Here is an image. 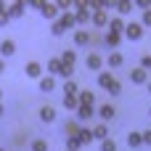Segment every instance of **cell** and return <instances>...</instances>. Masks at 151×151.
I'll return each instance as SVG.
<instances>
[{
	"mask_svg": "<svg viewBox=\"0 0 151 151\" xmlns=\"http://www.w3.org/2000/svg\"><path fill=\"white\" fill-rule=\"evenodd\" d=\"M109 21H111V19H109V13H106V11H96V13H93V19H90V24H93V27H109Z\"/></svg>",
	"mask_w": 151,
	"mask_h": 151,
	"instance_id": "obj_6",
	"label": "cell"
},
{
	"mask_svg": "<svg viewBox=\"0 0 151 151\" xmlns=\"http://www.w3.org/2000/svg\"><path fill=\"white\" fill-rule=\"evenodd\" d=\"M101 151H117V143L111 138H106V141H101Z\"/></svg>",
	"mask_w": 151,
	"mask_h": 151,
	"instance_id": "obj_31",
	"label": "cell"
},
{
	"mask_svg": "<svg viewBox=\"0 0 151 151\" xmlns=\"http://www.w3.org/2000/svg\"><path fill=\"white\" fill-rule=\"evenodd\" d=\"M58 24H61V27H64V29H72V27H74V24H77V16H74V13H72V11H64V13H61V16H58Z\"/></svg>",
	"mask_w": 151,
	"mask_h": 151,
	"instance_id": "obj_7",
	"label": "cell"
},
{
	"mask_svg": "<svg viewBox=\"0 0 151 151\" xmlns=\"http://www.w3.org/2000/svg\"><path fill=\"white\" fill-rule=\"evenodd\" d=\"M122 61H125V58H122V53H117V50H114V53H109V58H106V64H109V66H122Z\"/></svg>",
	"mask_w": 151,
	"mask_h": 151,
	"instance_id": "obj_28",
	"label": "cell"
},
{
	"mask_svg": "<svg viewBox=\"0 0 151 151\" xmlns=\"http://www.w3.org/2000/svg\"><path fill=\"white\" fill-rule=\"evenodd\" d=\"M61 61H64V66H72V69H74V64H77V53H74V50H64V53H61Z\"/></svg>",
	"mask_w": 151,
	"mask_h": 151,
	"instance_id": "obj_19",
	"label": "cell"
},
{
	"mask_svg": "<svg viewBox=\"0 0 151 151\" xmlns=\"http://www.w3.org/2000/svg\"><path fill=\"white\" fill-rule=\"evenodd\" d=\"M0 72H5V61L3 58H0Z\"/></svg>",
	"mask_w": 151,
	"mask_h": 151,
	"instance_id": "obj_43",
	"label": "cell"
},
{
	"mask_svg": "<svg viewBox=\"0 0 151 151\" xmlns=\"http://www.w3.org/2000/svg\"><path fill=\"white\" fill-rule=\"evenodd\" d=\"M45 3H48V0H29V3H27V5H32V8H37V11H40V8H42V5H45Z\"/></svg>",
	"mask_w": 151,
	"mask_h": 151,
	"instance_id": "obj_41",
	"label": "cell"
},
{
	"mask_svg": "<svg viewBox=\"0 0 151 151\" xmlns=\"http://www.w3.org/2000/svg\"><path fill=\"white\" fill-rule=\"evenodd\" d=\"M82 146H85V143H82L80 135H69V138H66V149L69 151H77V149H82Z\"/></svg>",
	"mask_w": 151,
	"mask_h": 151,
	"instance_id": "obj_23",
	"label": "cell"
},
{
	"mask_svg": "<svg viewBox=\"0 0 151 151\" xmlns=\"http://www.w3.org/2000/svg\"><path fill=\"white\" fill-rule=\"evenodd\" d=\"M141 66H143L146 72H151V53H146V56L141 58Z\"/></svg>",
	"mask_w": 151,
	"mask_h": 151,
	"instance_id": "obj_37",
	"label": "cell"
},
{
	"mask_svg": "<svg viewBox=\"0 0 151 151\" xmlns=\"http://www.w3.org/2000/svg\"><path fill=\"white\" fill-rule=\"evenodd\" d=\"M0 151H3V149H0Z\"/></svg>",
	"mask_w": 151,
	"mask_h": 151,
	"instance_id": "obj_48",
	"label": "cell"
},
{
	"mask_svg": "<svg viewBox=\"0 0 151 151\" xmlns=\"http://www.w3.org/2000/svg\"><path fill=\"white\" fill-rule=\"evenodd\" d=\"M98 114H101V119H104V122H109V119H111V117L117 114V109H114L111 104H104V106L98 109Z\"/></svg>",
	"mask_w": 151,
	"mask_h": 151,
	"instance_id": "obj_17",
	"label": "cell"
},
{
	"mask_svg": "<svg viewBox=\"0 0 151 151\" xmlns=\"http://www.w3.org/2000/svg\"><path fill=\"white\" fill-rule=\"evenodd\" d=\"M146 90H149V93H151V80H149V82H146Z\"/></svg>",
	"mask_w": 151,
	"mask_h": 151,
	"instance_id": "obj_44",
	"label": "cell"
},
{
	"mask_svg": "<svg viewBox=\"0 0 151 151\" xmlns=\"http://www.w3.org/2000/svg\"><path fill=\"white\" fill-rule=\"evenodd\" d=\"M88 8L96 13V11H104V0H88Z\"/></svg>",
	"mask_w": 151,
	"mask_h": 151,
	"instance_id": "obj_33",
	"label": "cell"
},
{
	"mask_svg": "<svg viewBox=\"0 0 151 151\" xmlns=\"http://www.w3.org/2000/svg\"><path fill=\"white\" fill-rule=\"evenodd\" d=\"M0 117H3V104H0Z\"/></svg>",
	"mask_w": 151,
	"mask_h": 151,
	"instance_id": "obj_45",
	"label": "cell"
},
{
	"mask_svg": "<svg viewBox=\"0 0 151 151\" xmlns=\"http://www.w3.org/2000/svg\"><path fill=\"white\" fill-rule=\"evenodd\" d=\"M56 5H58V11H69V8H74V0H56Z\"/></svg>",
	"mask_w": 151,
	"mask_h": 151,
	"instance_id": "obj_34",
	"label": "cell"
},
{
	"mask_svg": "<svg viewBox=\"0 0 151 151\" xmlns=\"http://www.w3.org/2000/svg\"><path fill=\"white\" fill-rule=\"evenodd\" d=\"M133 5L141 11H151V0H133Z\"/></svg>",
	"mask_w": 151,
	"mask_h": 151,
	"instance_id": "obj_35",
	"label": "cell"
},
{
	"mask_svg": "<svg viewBox=\"0 0 151 151\" xmlns=\"http://www.w3.org/2000/svg\"><path fill=\"white\" fill-rule=\"evenodd\" d=\"M149 114H151V109H149Z\"/></svg>",
	"mask_w": 151,
	"mask_h": 151,
	"instance_id": "obj_47",
	"label": "cell"
},
{
	"mask_svg": "<svg viewBox=\"0 0 151 151\" xmlns=\"http://www.w3.org/2000/svg\"><path fill=\"white\" fill-rule=\"evenodd\" d=\"M66 151H69V149H66Z\"/></svg>",
	"mask_w": 151,
	"mask_h": 151,
	"instance_id": "obj_49",
	"label": "cell"
},
{
	"mask_svg": "<svg viewBox=\"0 0 151 151\" xmlns=\"http://www.w3.org/2000/svg\"><path fill=\"white\" fill-rule=\"evenodd\" d=\"M85 66H88L90 72H101V66H104V58H101L98 53H88V58H85Z\"/></svg>",
	"mask_w": 151,
	"mask_h": 151,
	"instance_id": "obj_3",
	"label": "cell"
},
{
	"mask_svg": "<svg viewBox=\"0 0 151 151\" xmlns=\"http://www.w3.org/2000/svg\"><path fill=\"white\" fill-rule=\"evenodd\" d=\"M93 114H96V109H93V106H85V104H80V109H77V119H80V122L90 119Z\"/></svg>",
	"mask_w": 151,
	"mask_h": 151,
	"instance_id": "obj_12",
	"label": "cell"
},
{
	"mask_svg": "<svg viewBox=\"0 0 151 151\" xmlns=\"http://www.w3.org/2000/svg\"><path fill=\"white\" fill-rule=\"evenodd\" d=\"M50 32H53V35H56V37H61V35H64V32H66V29H64V27H61V24H58V21H53V24H50Z\"/></svg>",
	"mask_w": 151,
	"mask_h": 151,
	"instance_id": "obj_36",
	"label": "cell"
},
{
	"mask_svg": "<svg viewBox=\"0 0 151 151\" xmlns=\"http://www.w3.org/2000/svg\"><path fill=\"white\" fill-rule=\"evenodd\" d=\"M93 138H98V141H106V138H109V130H106V125H104V122L93 127Z\"/></svg>",
	"mask_w": 151,
	"mask_h": 151,
	"instance_id": "obj_26",
	"label": "cell"
},
{
	"mask_svg": "<svg viewBox=\"0 0 151 151\" xmlns=\"http://www.w3.org/2000/svg\"><path fill=\"white\" fill-rule=\"evenodd\" d=\"M117 5H119V0H104V11H111Z\"/></svg>",
	"mask_w": 151,
	"mask_h": 151,
	"instance_id": "obj_39",
	"label": "cell"
},
{
	"mask_svg": "<svg viewBox=\"0 0 151 151\" xmlns=\"http://www.w3.org/2000/svg\"><path fill=\"white\" fill-rule=\"evenodd\" d=\"M40 13H42L45 19H50V21H58V5H56V3H45V5L40 8Z\"/></svg>",
	"mask_w": 151,
	"mask_h": 151,
	"instance_id": "obj_5",
	"label": "cell"
},
{
	"mask_svg": "<svg viewBox=\"0 0 151 151\" xmlns=\"http://www.w3.org/2000/svg\"><path fill=\"white\" fill-rule=\"evenodd\" d=\"M64 96H80V88H77L74 80H66L64 82Z\"/></svg>",
	"mask_w": 151,
	"mask_h": 151,
	"instance_id": "obj_25",
	"label": "cell"
},
{
	"mask_svg": "<svg viewBox=\"0 0 151 151\" xmlns=\"http://www.w3.org/2000/svg\"><path fill=\"white\" fill-rule=\"evenodd\" d=\"M13 53H16V42H13V40H3V42H0V58L13 56Z\"/></svg>",
	"mask_w": 151,
	"mask_h": 151,
	"instance_id": "obj_9",
	"label": "cell"
},
{
	"mask_svg": "<svg viewBox=\"0 0 151 151\" xmlns=\"http://www.w3.org/2000/svg\"><path fill=\"white\" fill-rule=\"evenodd\" d=\"M127 146H130V149L143 146V133H127Z\"/></svg>",
	"mask_w": 151,
	"mask_h": 151,
	"instance_id": "obj_22",
	"label": "cell"
},
{
	"mask_svg": "<svg viewBox=\"0 0 151 151\" xmlns=\"http://www.w3.org/2000/svg\"><path fill=\"white\" fill-rule=\"evenodd\" d=\"M61 69H64V61L61 58H50L48 61V72L50 74H61Z\"/></svg>",
	"mask_w": 151,
	"mask_h": 151,
	"instance_id": "obj_24",
	"label": "cell"
},
{
	"mask_svg": "<svg viewBox=\"0 0 151 151\" xmlns=\"http://www.w3.org/2000/svg\"><path fill=\"white\" fill-rule=\"evenodd\" d=\"M130 80H133L135 85H146V82H149V72H146L143 66H138V69H130Z\"/></svg>",
	"mask_w": 151,
	"mask_h": 151,
	"instance_id": "obj_4",
	"label": "cell"
},
{
	"mask_svg": "<svg viewBox=\"0 0 151 151\" xmlns=\"http://www.w3.org/2000/svg\"><path fill=\"white\" fill-rule=\"evenodd\" d=\"M133 8H135L133 3H119V5H117V13H119V16H127V13H133Z\"/></svg>",
	"mask_w": 151,
	"mask_h": 151,
	"instance_id": "obj_29",
	"label": "cell"
},
{
	"mask_svg": "<svg viewBox=\"0 0 151 151\" xmlns=\"http://www.w3.org/2000/svg\"><path fill=\"white\" fill-rule=\"evenodd\" d=\"M80 125H77V119H66V125H64V133H66V138L69 135H80Z\"/></svg>",
	"mask_w": 151,
	"mask_h": 151,
	"instance_id": "obj_18",
	"label": "cell"
},
{
	"mask_svg": "<svg viewBox=\"0 0 151 151\" xmlns=\"http://www.w3.org/2000/svg\"><path fill=\"white\" fill-rule=\"evenodd\" d=\"M32 151H48V141H42V138L32 141Z\"/></svg>",
	"mask_w": 151,
	"mask_h": 151,
	"instance_id": "obj_30",
	"label": "cell"
},
{
	"mask_svg": "<svg viewBox=\"0 0 151 151\" xmlns=\"http://www.w3.org/2000/svg\"><path fill=\"white\" fill-rule=\"evenodd\" d=\"M40 119H42V122H53V119H56V109H53V106H42V109H40Z\"/></svg>",
	"mask_w": 151,
	"mask_h": 151,
	"instance_id": "obj_21",
	"label": "cell"
},
{
	"mask_svg": "<svg viewBox=\"0 0 151 151\" xmlns=\"http://www.w3.org/2000/svg\"><path fill=\"white\" fill-rule=\"evenodd\" d=\"M143 143H146V146H151V130H146V133H143Z\"/></svg>",
	"mask_w": 151,
	"mask_h": 151,
	"instance_id": "obj_42",
	"label": "cell"
},
{
	"mask_svg": "<svg viewBox=\"0 0 151 151\" xmlns=\"http://www.w3.org/2000/svg\"><path fill=\"white\" fill-rule=\"evenodd\" d=\"M98 85H101L106 93H111V96H119V93H122V85H119V80H117L111 72H101V74H98Z\"/></svg>",
	"mask_w": 151,
	"mask_h": 151,
	"instance_id": "obj_1",
	"label": "cell"
},
{
	"mask_svg": "<svg viewBox=\"0 0 151 151\" xmlns=\"http://www.w3.org/2000/svg\"><path fill=\"white\" fill-rule=\"evenodd\" d=\"M77 24H90V19H93V13H90V8H77Z\"/></svg>",
	"mask_w": 151,
	"mask_h": 151,
	"instance_id": "obj_13",
	"label": "cell"
},
{
	"mask_svg": "<svg viewBox=\"0 0 151 151\" xmlns=\"http://www.w3.org/2000/svg\"><path fill=\"white\" fill-rule=\"evenodd\" d=\"M24 72H27V77H40V74H42V66H40L37 61H29V64L24 66Z\"/></svg>",
	"mask_w": 151,
	"mask_h": 151,
	"instance_id": "obj_15",
	"label": "cell"
},
{
	"mask_svg": "<svg viewBox=\"0 0 151 151\" xmlns=\"http://www.w3.org/2000/svg\"><path fill=\"white\" fill-rule=\"evenodd\" d=\"M74 45H90V32L88 29H77L74 32Z\"/></svg>",
	"mask_w": 151,
	"mask_h": 151,
	"instance_id": "obj_11",
	"label": "cell"
},
{
	"mask_svg": "<svg viewBox=\"0 0 151 151\" xmlns=\"http://www.w3.org/2000/svg\"><path fill=\"white\" fill-rule=\"evenodd\" d=\"M143 27H151V11H143V19H141Z\"/></svg>",
	"mask_w": 151,
	"mask_h": 151,
	"instance_id": "obj_40",
	"label": "cell"
},
{
	"mask_svg": "<svg viewBox=\"0 0 151 151\" xmlns=\"http://www.w3.org/2000/svg\"><path fill=\"white\" fill-rule=\"evenodd\" d=\"M8 21H11V16H8V8H5V11H0V27H5Z\"/></svg>",
	"mask_w": 151,
	"mask_h": 151,
	"instance_id": "obj_38",
	"label": "cell"
},
{
	"mask_svg": "<svg viewBox=\"0 0 151 151\" xmlns=\"http://www.w3.org/2000/svg\"><path fill=\"white\" fill-rule=\"evenodd\" d=\"M80 104H85V106H93V104H96V96H93L90 90H80Z\"/></svg>",
	"mask_w": 151,
	"mask_h": 151,
	"instance_id": "obj_27",
	"label": "cell"
},
{
	"mask_svg": "<svg viewBox=\"0 0 151 151\" xmlns=\"http://www.w3.org/2000/svg\"><path fill=\"white\" fill-rule=\"evenodd\" d=\"M64 109L77 111V109H80V96H64Z\"/></svg>",
	"mask_w": 151,
	"mask_h": 151,
	"instance_id": "obj_16",
	"label": "cell"
},
{
	"mask_svg": "<svg viewBox=\"0 0 151 151\" xmlns=\"http://www.w3.org/2000/svg\"><path fill=\"white\" fill-rule=\"evenodd\" d=\"M80 138H82V143H90V141H93V130L82 127V130H80Z\"/></svg>",
	"mask_w": 151,
	"mask_h": 151,
	"instance_id": "obj_32",
	"label": "cell"
},
{
	"mask_svg": "<svg viewBox=\"0 0 151 151\" xmlns=\"http://www.w3.org/2000/svg\"><path fill=\"white\" fill-rule=\"evenodd\" d=\"M125 37H127V40H141V37H143V24H141V21H130V24L125 27Z\"/></svg>",
	"mask_w": 151,
	"mask_h": 151,
	"instance_id": "obj_2",
	"label": "cell"
},
{
	"mask_svg": "<svg viewBox=\"0 0 151 151\" xmlns=\"http://www.w3.org/2000/svg\"><path fill=\"white\" fill-rule=\"evenodd\" d=\"M8 16H11V19H21V16H24V3L13 0V3L8 5Z\"/></svg>",
	"mask_w": 151,
	"mask_h": 151,
	"instance_id": "obj_8",
	"label": "cell"
},
{
	"mask_svg": "<svg viewBox=\"0 0 151 151\" xmlns=\"http://www.w3.org/2000/svg\"><path fill=\"white\" fill-rule=\"evenodd\" d=\"M119 42H122V35L109 29V32H106V45H109V48H119Z\"/></svg>",
	"mask_w": 151,
	"mask_h": 151,
	"instance_id": "obj_14",
	"label": "cell"
},
{
	"mask_svg": "<svg viewBox=\"0 0 151 151\" xmlns=\"http://www.w3.org/2000/svg\"><path fill=\"white\" fill-rule=\"evenodd\" d=\"M0 98H3V88H0Z\"/></svg>",
	"mask_w": 151,
	"mask_h": 151,
	"instance_id": "obj_46",
	"label": "cell"
},
{
	"mask_svg": "<svg viewBox=\"0 0 151 151\" xmlns=\"http://www.w3.org/2000/svg\"><path fill=\"white\" fill-rule=\"evenodd\" d=\"M125 21H122V16H111V21H109V29L111 32H119V35H125Z\"/></svg>",
	"mask_w": 151,
	"mask_h": 151,
	"instance_id": "obj_10",
	"label": "cell"
},
{
	"mask_svg": "<svg viewBox=\"0 0 151 151\" xmlns=\"http://www.w3.org/2000/svg\"><path fill=\"white\" fill-rule=\"evenodd\" d=\"M53 88H56V80H53L50 74H48V77H40V90H42V93H50Z\"/></svg>",
	"mask_w": 151,
	"mask_h": 151,
	"instance_id": "obj_20",
	"label": "cell"
}]
</instances>
